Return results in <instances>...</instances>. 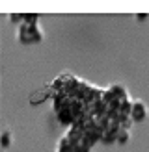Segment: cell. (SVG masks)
<instances>
[{
  "mask_svg": "<svg viewBox=\"0 0 149 152\" xmlns=\"http://www.w3.org/2000/svg\"><path fill=\"white\" fill-rule=\"evenodd\" d=\"M17 39L22 45L41 43L45 39V32L39 22H21L17 26Z\"/></svg>",
  "mask_w": 149,
  "mask_h": 152,
  "instance_id": "2",
  "label": "cell"
},
{
  "mask_svg": "<svg viewBox=\"0 0 149 152\" xmlns=\"http://www.w3.org/2000/svg\"><path fill=\"white\" fill-rule=\"evenodd\" d=\"M0 86H2V82H0Z\"/></svg>",
  "mask_w": 149,
  "mask_h": 152,
  "instance_id": "8",
  "label": "cell"
},
{
  "mask_svg": "<svg viewBox=\"0 0 149 152\" xmlns=\"http://www.w3.org/2000/svg\"><path fill=\"white\" fill-rule=\"evenodd\" d=\"M10 145H11V132L10 130H4L2 134H0V147L7 148Z\"/></svg>",
  "mask_w": 149,
  "mask_h": 152,
  "instance_id": "5",
  "label": "cell"
},
{
  "mask_svg": "<svg viewBox=\"0 0 149 152\" xmlns=\"http://www.w3.org/2000/svg\"><path fill=\"white\" fill-rule=\"evenodd\" d=\"M49 87L52 89L54 113L60 123L67 128L71 124L80 123L86 111L89 110V106L103 93V87L93 86V83L82 80L71 72L56 76Z\"/></svg>",
  "mask_w": 149,
  "mask_h": 152,
  "instance_id": "1",
  "label": "cell"
},
{
  "mask_svg": "<svg viewBox=\"0 0 149 152\" xmlns=\"http://www.w3.org/2000/svg\"><path fill=\"white\" fill-rule=\"evenodd\" d=\"M147 117H149L147 104L144 100H140V98H132V106H131V121H132V124L144 123Z\"/></svg>",
  "mask_w": 149,
  "mask_h": 152,
  "instance_id": "3",
  "label": "cell"
},
{
  "mask_svg": "<svg viewBox=\"0 0 149 152\" xmlns=\"http://www.w3.org/2000/svg\"><path fill=\"white\" fill-rule=\"evenodd\" d=\"M136 19H138V20H144V19H147V15H145V13H138Z\"/></svg>",
  "mask_w": 149,
  "mask_h": 152,
  "instance_id": "7",
  "label": "cell"
},
{
  "mask_svg": "<svg viewBox=\"0 0 149 152\" xmlns=\"http://www.w3.org/2000/svg\"><path fill=\"white\" fill-rule=\"evenodd\" d=\"M49 96H52V89L50 87L41 89V91H35V93L30 96V104H41L43 100H47Z\"/></svg>",
  "mask_w": 149,
  "mask_h": 152,
  "instance_id": "4",
  "label": "cell"
},
{
  "mask_svg": "<svg viewBox=\"0 0 149 152\" xmlns=\"http://www.w3.org/2000/svg\"><path fill=\"white\" fill-rule=\"evenodd\" d=\"M7 19H10V22H13V24H21L22 22V13H10L7 15Z\"/></svg>",
  "mask_w": 149,
  "mask_h": 152,
  "instance_id": "6",
  "label": "cell"
}]
</instances>
